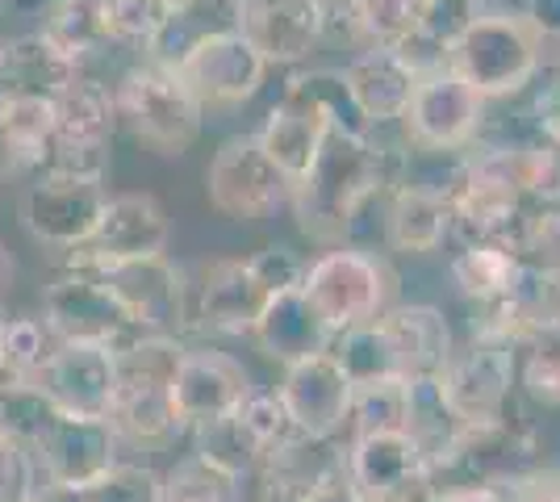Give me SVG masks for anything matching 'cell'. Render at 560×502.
<instances>
[{"label": "cell", "instance_id": "cell-50", "mask_svg": "<svg viewBox=\"0 0 560 502\" xmlns=\"http://www.w3.org/2000/svg\"><path fill=\"white\" fill-rule=\"evenodd\" d=\"M355 4H360V0H318V9H323V17H327V34L330 30H343V22H348V13Z\"/></svg>", "mask_w": 560, "mask_h": 502}, {"label": "cell", "instance_id": "cell-11", "mask_svg": "<svg viewBox=\"0 0 560 502\" xmlns=\"http://www.w3.org/2000/svg\"><path fill=\"white\" fill-rule=\"evenodd\" d=\"M43 327L55 343H89V348H121L135 339V327L126 311L114 302L101 277L63 268L47 289H43Z\"/></svg>", "mask_w": 560, "mask_h": 502}, {"label": "cell", "instance_id": "cell-21", "mask_svg": "<svg viewBox=\"0 0 560 502\" xmlns=\"http://www.w3.org/2000/svg\"><path fill=\"white\" fill-rule=\"evenodd\" d=\"M381 327L394 343L401 382L440 377L452 352H456V331H452V323H447V314L440 306H427V302L389 306L381 314Z\"/></svg>", "mask_w": 560, "mask_h": 502}, {"label": "cell", "instance_id": "cell-10", "mask_svg": "<svg viewBox=\"0 0 560 502\" xmlns=\"http://www.w3.org/2000/svg\"><path fill=\"white\" fill-rule=\"evenodd\" d=\"M109 201V185L105 180H75V176H30L18 201L25 235L50 247L59 256H71L80 247H89L101 210Z\"/></svg>", "mask_w": 560, "mask_h": 502}, {"label": "cell", "instance_id": "cell-45", "mask_svg": "<svg viewBox=\"0 0 560 502\" xmlns=\"http://www.w3.org/2000/svg\"><path fill=\"white\" fill-rule=\"evenodd\" d=\"M252 264V272L259 277V285L268 289V297L272 293H284V289H302V277H305V256L302 252H293L289 243H268V247H259L247 256Z\"/></svg>", "mask_w": 560, "mask_h": 502}, {"label": "cell", "instance_id": "cell-14", "mask_svg": "<svg viewBox=\"0 0 560 502\" xmlns=\"http://www.w3.org/2000/svg\"><path fill=\"white\" fill-rule=\"evenodd\" d=\"M256 389L252 369L238 357L213 348V343H197L180 352V364L172 373V407L185 423V435L192 428L218 423L243 407V398Z\"/></svg>", "mask_w": 560, "mask_h": 502}, {"label": "cell", "instance_id": "cell-17", "mask_svg": "<svg viewBox=\"0 0 560 502\" xmlns=\"http://www.w3.org/2000/svg\"><path fill=\"white\" fill-rule=\"evenodd\" d=\"M268 289L259 285L247 256L210 260L192 281V331L222 339H252Z\"/></svg>", "mask_w": 560, "mask_h": 502}, {"label": "cell", "instance_id": "cell-19", "mask_svg": "<svg viewBox=\"0 0 560 502\" xmlns=\"http://www.w3.org/2000/svg\"><path fill=\"white\" fill-rule=\"evenodd\" d=\"M238 34L268 68H298L327 43L318 0H238Z\"/></svg>", "mask_w": 560, "mask_h": 502}, {"label": "cell", "instance_id": "cell-44", "mask_svg": "<svg viewBox=\"0 0 560 502\" xmlns=\"http://www.w3.org/2000/svg\"><path fill=\"white\" fill-rule=\"evenodd\" d=\"M477 17H481V4L477 0H422L419 34L427 43L452 50Z\"/></svg>", "mask_w": 560, "mask_h": 502}, {"label": "cell", "instance_id": "cell-52", "mask_svg": "<svg viewBox=\"0 0 560 502\" xmlns=\"http://www.w3.org/2000/svg\"><path fill=\"white\" fill-rule=\"evenodd\" d=\"M477 4H481V9H493V4H502V0H477Z\"/></svg>", "mask_w": 560, "mask_h": 502}, {"label": "cell", "instance_id": "cell-48", "mask_svg": "<svg viewBox=\"0 0 560 502\" xmlns=\"http://www.w3.org/2000/svg\"><path fill=\"white\" fill-rule=\"evenodd\" d=\"M431 502H506V494L493 486H440Z\"/></svg>", "mask_w": 560, "mask_h": 502}, {"label": "cell", "instance_id": "cell-40", "mask_svg": "<svg viewBox=\"0 0 560 502\" xmlns=\"http://www.w3.org/2000/svg\"><path fill=\"white\" fill-rule=\"evenodd\" d=\"M234 419H238V428L256 440V448L264 453V460L277 453V448H284L289 440H298V428L289 423L277 389H259L256 385V389L243 398V407L234 410Z\"/></svg>", "mask_w": 560, "mask_h": 502}, {"label": "cell", "instance_id": "cell-28", "mask_svg": "<svg viewBox=\"0 0 560 502\" xmlns=\"http://www.w3.org/2000/svg\"><path fill=\"white\" fill-rule=\"evenodd\" d=\"M401 431L419 444L422 456L435 465V478H440L456 453V444H460V435H465V423L456 419L440 377L401 382Z\"/></svg>", "mask_w": 560, "mask_h": 502}, {"label": "cell", "instance_id": "cell-55", "mask_svg": "<svg viewBox=\"0 0 560 502\" xmlns=\"http://www.w3.org/2000/svg\"><path fill=\"white\" fill-rule=\"evenodd\" d=\"M343 502H355V499H343Z\"/></svg>", "mask_w": 560, "mask_h": 502}, {"label": "cell", "instance_id": "cell-13", "mask_svg": "<svg viewBox=\"0 0 560 502\" xmlns=\"http://www.w3.org/2000/svg\"><path fill=\"white\" fill-rule=\"evenodd\" d=\"M167 243H172V218H167L164 201L155 192L126 189L109 192L89 247L63 256V264L68 268H101V264L151 260V256H167Z\"/></svg>", "mask_w": 560, "mask_h": 502}, {"label": "cell", "instance_id": "cell-31", "mask_svg": "<svg viewBox=\"0 0 560 502\" xmlns=\"http://www.w3.org/2000/svg\"><path fill=\"white\" fill-rule=\"evenodd\" d=\"M280 96L298 101V105L314 109V114H323L335 135H348V139H369L373 135V126L364 121L355 96H351L343 68H305V72H293Z\"/></svg>", "mask_w": 560, "mask_h": 502}, {"label": "cell", "instance_id": "cell-41", "mask_svg": "<svg viewBox=\"0 0 560 502\" xmlns=\"http://www.w3.org/2000/svg\"><path fill=\"white\" fill-rule=\"evenodd\" d=\"M80 502H160V469L121 456L109 474L80 490Z\"/></svg>", "mask_w": 560, "mask_h": 502}, {"label": "cell", "instance_id": "cell-23", "mask_svg": "<svg viewBox=\"0 0 560 502\" xmlns=\"http://www.w3.org/2000/svg\"><path fill=\"white\" fill-rule=\"evenodd\" d=\"M55 105V143H93L114 147L121 130L114 80L101 72H80L50 96Z\"/></svg>", "mask_w": 560, "mask_h": 502}, {"label": "cell", "instance_id": "cell-35", "mask_svg": "<svg viewBox=\"0 0 560 502\" xmlns=\"http://www.w3.org/2000/svg\"><path fill=\"white\" fill-rule=\"evenodd\" d=\"M160 502H243V478L201 453H185L160 469Z\"/></svg>", "mask_w": 560, "mask_h": 502}, {"label": "cell", "instance_id": "cell-30", "mask_svg": "<svg viewBox=\"0 0 560 502\" xmlns=\"http://www.w3.org/2000/svg\"><path fill=\"white\" fill-rule=\"evenodd\" d=\"M452 206L415 189H394L385 201V243L397 256H431L452 240Z\"/></svg>", "mask_w": 560, "mask_h": 502}, {"label": "cell", "instance_id": "cell-38", "mask_svg": "<svg viewBox=\"0 0 560 502\" xmlns=\"http://www.w3.org/2000/svg\"><path fill=\"white\" fill-rule=\"evenodd\" d=\"M518 389L544 410L560 407V327L518 343Z\"/></svg>", "mask_w": 560, "mask_h": 502}, {"label": "cell", "instance_id": "cell-3", "mask_svg": "<svg viewBox=\"0 0 560 502\" xmlns=\"http://www.w3.org/2000/svg\"><path fill=\"white\" fill-rule=\"evenodd\" d=\"M447 68L486 101H514L544 68V43L518 9H481V17L447 50Z\"/></svg>", "mask_w": 560, "mask_h": 502}, {"label": "cell", "instance_id": "cell-12", "mask_svg": "<svg viewBox=\"0 0 560 502\" xmlns=\"http://www.w3.org/2000/svg\"><path fill=\"white\" fill-rule=\"evenodd\" d=\"M486 109H490L486 96L468 89L452 68H440L431 75H419L401 118V139L431 151H468L481 135Z\"/></svg>", "mask_w": 560, "mask_h": 502}, {"label": "cell", "instance_id": "cell-43", "mask_svg": "<svg viewBox=\"0 0 560 502\" xmlns=\"http://www.w3.org/2000/svg\"><path fill=\"white\" fill-rule=\"evenodd\" d=\"M369 431H401V382L355 389L348 435H369Z\"/></svg>", "mask_w": 560, "mask_h": 502}, {"label": "cell", "instance_id": "cell-22", "mask_svg": "<svg viewBox=\"0 0 560 502\" xmlns=\"http://www.w3.org/2000/svg\"><path fill=\"white\" fill-rule=\"evenodd\" d=\"M343 75H348L351 96H355L364 121L373 126V135L389 130V126H401L419 75L401 63L397 50H355Z\"/></svg>", "mask_w": 560, "mask_h": 502}, {"label": "cell", "instance_id": "cell-24", "mask_svg": "<svg viewBox=\"0 0 560 502\" xmlns=\"http://www.w3.org/2000/svg\"><path fill=\"white\" fill-rule=\"evenodd\" d=\"M252 343L268 360L284 364H298L305 357H318L330 348L327 327L318 323V314L310 311V302L302 297V289H284L272 293L259 311L256 327H252Z\"/></svg>", "mask_w": 560, "mask_h": 502}, {"label": "cell", "instance_id": "cell-6", "mask_svg": "<svg viewBox=\"0 0 560 502\" xmlns=\"http://www.w3.org/2000/svg\"><path fill=\"white\" fill-rule=\"evenodd\" d=\"M440 385L465 428L506 419L518 389V343L493 331H468V339H456Z\"/></svg>", "mask_w": 560, "mask_h": 502}, {"label": "cell", "instance_id": "cell-46", "mask_svg": "<svg viewBox=\"0 0 560 502\" xmlns=\"http://www.w3.org/2000/svg\"><path fill=\"white\" fill-rule=\"evenodd\" d=\"M34 490V453L0 435V502H25Z\"/></svg>", "mask_w": 560, "mask_h": 502}, {"label": "cell", "instance_id": "cell-29", "mask_svg": "<svg viewBox=\"0 0 560 502\" xmlns=\"http://www.w3.org/2000/svg\"><path fill=\"white\" fill-rule=\"evenodd\" d=\"M75 75H80V63H71L55 43H47L43 30L0 38V93L55 96Z\"/></svg>", "mask_w": 560, "mask_h": 502}, {"label": "cell", "instance_id": "cell-7", "mask_svg": "<svg viewBox=\"0 0 560 502\" xmlns=\"http://www.w3.org/2000/svg\"><path fill=\"white\" fill-rule=\"evenodd\" d=\"M80 272H93L105 281V289L114 293V302L126 311L130 327L139 335L180 339L192 331V281L172 256L101 264V268H80Z\"/></svg>", "mask_w": 560, "mask_h": 502}, {"label": "cell", "instance_id": "cell-1", "mask_svg": "<svg viewBox=\"0 0 560 502\" xmlns=\"http://www.w3.org/2000/svg\"><path fill=\"white\" fill-rule=\"evenodd\" d=\"M401 155H406V139L385 143L381 130L369 139L330 135L323 155L305 172L302 185H293V197H289V210L305 240L323 243V247H343L360 210L397 189Z\"/></svg>", "mask_w": 560, "mask_h": 502}, {"label": "cell", "instance_id": "cell-26", "mask_svg": "<svg viewBox=\"0 0 560 502\" xmlns=\"http://www.w3.org/2000/svg\"><path fill=\"white\" fill-rule=\"evenodd\" d=\"M55 147V105L50 96L0 93V160L4 176H38Z\"/></svg>", "mask_w": 560, "mask_h": 502}, {"label": "cell", "instance_id": "cell-51", "mask_svg": "<svg viewBox=\"0 0 560 502\" xmlns=\"http://www.w3.org/2000/svg\"><path fill=\"white\" fill-rule=\"evenodd\" d=\"M13 277H18V264L9 256V247L0 243V306H4V297H9V289H13Z\"/></svg>", "mask_w": 560, "mask_h": 502}, {"label": "cell", "instance_id": "cell-27", "mask_svg": "<svg viewBox=\"0 0 560 502\" xmlns=\"http://www.w3.org/2000/svg\"><path fill=\"white\" fill-rule=\"evenodd\" d=\"M231 30H238V0H180L139 59L176 72L206 38L231 34Z\"/></svg>", "mask_w": 560, "mask_h": 502}, {"label": "cell", "instance_id": "cell-8", "mask_svg": "<svg viewBox=\"0 0 560 502\" xmlns=\"http://www.w3.org/2000/svg\"><path fill=\"white\" fill-rule=\"evenodd\" d=\"M293 185L264 155L256 135H231L206 164V201L226 222H264L289 210Z\"/></svg>", "mask_w": 560, "mask_h": 502}, {"label": "cell", "instance_id": "cell-20", "mask_svg": "<svg viewBox=\"0 0 560 502\" xmlns=\"http://www.w3.org/2000/svg\"><path fill=\"white\" fill-rule=\"evenodd\" d=\"M30 453H34V465L47 481L68 486V490H84L121 460V444L105 419L55 415V423L38 435V444Z\"/></svg>", "mask_w": 560, "mask_h": 502}, {"label": "cell", "instance_id": "cell-18", "mask_svg": "<svg viewBox=\"0 0 560 502\" xmlns=\"http://www.w3.org/2000/svg\"><path fill=\"white\" fill-rule=\"evenodd\" d=\"M34 385L47 394V402L71 419H105L117 389L114 348L89 343H55L47 364L38 369Z\"/></svg>", "mask_w": 560, "mask_h": 502}, {"label": "cell", "instance_id": "cell-42", "mask_svg": "<svg viewBox=\"0 0 560 502\" xmlns=\"http://www.w3.org/2000/svg\"><path fill=\"white\" fill-rule=\"evenodd\" d=\"M518 180L536 210H560V147L527 143L518 155Z\"/></svg>", "mask_w": 560, "mask_h": 502}, {"label": "cell", "instance_id": "cell-49", "mask_svg": "<svg viewBox=\"0 0 560 502\" xmlns=\"http://www.w3.org/2000/svg\"><path fill=\"white\" fill-rule=\"evenodd\" d=\"M25 502H80V490H68V486H55L38 474V465H34V490H30V499Z\"/></svg>", "mask_w": 560, "mask_h": 502}, {"label": "cell", "instance_id": "cell-16", "mask_svg": "<svg viewBox=\"0 0 560 502\" xmlns=\"http://www.w3.org/2000/svg\"><path fill=\"white\" fill-rule=\"evenodd\" d=\"M277 398L298 435L310 440H339L351 423V398L355 389L343 377L330 352L305 357L298 364H284L277 385Z\"/></svg>", "mask_w": 560, "mask_h": 502}, {"label": "cell", "instance_id": "cell-39", "mask_svg": "<svg viewBox=\"0 0 560 502\" xmlns=\"http://www.w3.org/2000/svg\"><path fill=\"white\" fill-rule=\"evenodd\" d=\"M101 9H105L114 47H130L142 55L176 4L172 0H101Z\"/></svg>", "mask_w": 560, "mask_h": 502}, {"label": "cell", "instance_id": "cell-34", "mask_svg": "<svg viewBox=\"0 0 560 502\" xmlns=\"http://www.w3.org/2000/svg\"><path fill=\"white\" fill-rule=\"evenodd\" d=\"M422 0H360L343 22L355 50H397L419 34Z\"/></svg>", "mask_w": 560, "mask_h": 502}, {"label": "cell", "instance_id": "cell-4", "mask_svg": "<svg viewBox=\"0 0 560 502\" xmlns=\"http://www.w3.org/2000/svg\"><path fill=\"white\" fill-rule=\"evenodd\" d=\"M394 289L397 277L389 260L376 256L373 247H351V243L314 256L302 277V297L318 314L330 339L381 318L394 306Z\"/></svg>", "mask_w": 560, "mask_h": 502}, {"label": "cell", "instance_id": "cell-33", "mask_svg": "<svg viewBox=\"0 0 560 502\" xmlns=\"http://www.w3.org/2000/svg\"><path fill=\"white\" fill-rule=\"evenodd\" d=\"M327 352L335 357V364L343 369V377L351 382V389L401 382L394 343H389V335H385V327H381V318L364 323V327H351V331H343V335H335Z\"/></svg>", "mask_w": 560, "mask_h": 502}, {"label": "cell", "instance_id": "cell-53", "mask_svg": "<svg viewBox=\"0 0 560 502\" xmlns=\"http://www.w3.org/2000/svg\"><path fill=\"white\" fill-rule=\"evenodd\" d=\"M0 197H4V180H0Z\"/></svg>", "mask_w": 560, "mask_h": 502}, {"label": "cell", "instance_id": "cell-15", "mask_svg": "<svg viewBox=\"0 0 560 502\" xmlns=\"http://www.w3.org/2000/svg\"><path fill=\"white\" fill-rule=\"evenodd\" d=\"M268 72H272V68L259 59L256 47H252L238 30L218 34V38H206V43L176 68L180 84H185L188 93H192V101L206 109V118H210L213 109H238V105H247V101L264 89Z\"/></svg>", "mask_w": 560, "mask_h": 502}, {"label": "cell", "instance_id": "cell-5", "mask_svg": "<svg viewBox=\"0 0 560 502\" xmlns=\"http://www.w3.org/2000/svg\"><path fill=\"white\" fill-rule=\"evenodd\" d=\"M114 96L121 126L160 160H180L206 130V109L192 101L180 75L164 72L147 59L126 63L114 75Z\"/></svg>", "mask_w": 560, "mask_h": 502}, {"label": "cell", "instance_id": "cell-2", "mask_svg": "<svg viewBox=\"0 0 560 502\" xmlns=\"http://www.w3.org/2000/svg\"><path fill=\"white\" fill-rule=\"evenodd\" d=\"M180 352L185 339L172 335H135L114 348L117 389L105 423L114 428L121 453H160L185 435V423L172 407V373Z\"/></svg>", "mask_w": 560, "mask_h": 502}, {"label": "cell", "instance_id": "cell-54", "mask_svg": "<svg viewBox=\"0 0 560 502\" xmlns=\"http://www.w3.org/2000/svg\"><path fill=\"white\" fill-rule=\"evenodd\" d=\"M506 502H527V499H506Z\"/></svg>", "mask_w": 560, "mask_h": 502}, {"label": "cell", "instance_id": "cell-25", "mask_svg": "<svg viewBox=\"0 0 560 502\" xmlns=\"http://www.w3.org/2000/svg\"><path fill=\"white\" fill-rule=\"evenodd\" d=\"M330 135H335V130H330V121L323 118V114H314V109H305L298 101H284V96H280L277 105H272V114L259 126L256 139H259V147H264V155L277 164L280 176H284L289 185H302L305 172L323 155V147H327Z\"/></svg>", "mask_w": 560, "mask_h": 502}, {"label": "cell", "instance_id": "cell-47", "mask_svg": "<svg viewBox=\"0 0 560 502\" xmlns=\"http://www.w3.org/2000/svg\"><path fill=\"white\" fill-rule=\"evenodd\" d=\"M518 17L539 34V43H560V0H518Z\"/></svg>", "mask_w": 560, "mask_h": 502}, {"label": "cell", "instance_id": "cell-36", "mask_svg": "<svg viewBox=\"0 0 560 502\" xmlns=\"http://www.w3.org/2000/svg\"><path fill=\"white\" fill-rule=\"evenodd\" d=\"M55 339L38 314H0V382H34Z\"/></svg>", "mask_w": 560, "mask_h": 502}, {"label": "cell", "instance_id": "cell-37", "mask_svg": "<svg viewBox=\"0 0 560 502\" xmlns=\"http://www.w3.org/2000/svg\"><path fill=\"white\" fill-rule=\"evenodd\" d=\"M468 151H431V147H410L401 155V172H397V189H415L440 201H456V192L465 185Z\"/></svg>", "mask_w": 560, "mask_h": 502}, {"label": "cell", "instance_id": "cell-32", "mask_svg": "<svg viewBox=\"0 0 560 502\" xmlns=\"http://www.w3.org/2000/svg\"><path fill=\"white\" fill-rule=\"evenodd\" d=\"M523 260L502 243H460L456 256L447 260L452 285L460 289V297L472 306H490L506 289L514 285Z\"/></svg>", "mask_w": 560, "mask_h": 502}, {"label": "cell", "instance_id": "cell-9", "mask_svg": "<svg viewBox=\"0 0 560 502\" xmlns=\"http://www.w3.org/2000/svg\"><path fill=\"white\" fill-rule=\"evenodd\" d=\"M435 494H440L435 465L406 431L348 435V499L431 502Z\"/></svg>", "mask_w": 560, "mask_h": 502}]
</instances>
